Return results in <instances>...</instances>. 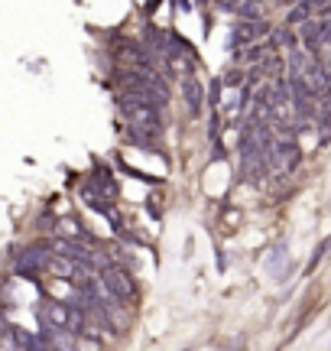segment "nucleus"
Returning a JSON list of instances; mask_svg holds the SVG:
<instances>
[{
	"label": "nucleus",
	"instance_id": "4468645a",
	"mask_svg": "<svg viewBox=\"0 0 331 351\" xmlns=\"http://www.w3.org/2000/svg\"><path fill=\"white\" fill-rule=\"evenodd\" d=\"M217 3H221V7H237L241 0H217Z\"/></svg>",
	"mask_w": 331,
	"mask_h": 351
},
{
	"label": "nucleus",
	"instance_id": "9b49d317",
	"mask_svg": "<svg viewBox=\"0 0 331 351\" xmlns=\"http://www.w3.org/2000/svg\"><path fill=\"white\" fill-rule=\"evenodd\" d=\"M62 234L65 238H72V241H91L88 231H85L81 225H75V221H62Z\"/></svg>",
	"mask_w": 331,
	"mask_h": 351
},
{
	"label": "nucleus",
	"instance_id": "f257e3e1",
	"mask_svg": "<svg viewBox=\"0 0 331 351\" xmlns=\"http://www.w3.org/2000/svg\"><path fill=\"white\" fill-rule=\"evenodd\" d=\"M120 111L130 121L133 130L140 134H150V137H159L163 134V114H159V104H153L150 98H143L137 91H127L120 95Z\"/></svg>",
	"mask_w": 331,
	"mask_h": 351
},
{
	"label": "nucleus",
	"instance_id": "6e6552de",
	"mask_svg": "<svg viewBox=\"0 0 331 351\" xmlns=\"http://www.w3.org/2000/svg\"><path fill=\"white\" fill-rule=\"evenodd\" d=\"M120 59H124L130 69H153L150 59H146V52H143L140 46H133V43H124V46H120Z\"/></svg>",
	"mask_w": 331,
	"mask_h": 351
},
{
	"label": "nucleus",
	"instance_id": "39448f33",
	"mask_svg": "<svg viewBox=\"0 0 331 351\" xmlns=\"http://www.w3.org/2000/svg\"><path fill=\"white\" fill-rule=\"evenodd\" d=\"M101 276L107 280V287L114 289L120 300H133V293H137V283H133V276H130L127 270H120V267H107Z\"/></svg>",
	"mask_w": 331,
	"mask_h": 351
},
{
	"label": "nucleus",
	"instance_id": "1a4fd4ad",
	"mask_svg": "<svg viewBox=\"0 0 331 351\" xmlns=\"http://www.w3.org/2000/svg\"><path fill=\"white\" fill-rule=\"evenodd\" d=\"M91 189H98V192H101V195H107V199H114V195H117V182H114V176L107 173V169H98V173H94Z\"/></svg>",
	"mask_w": 331,
	"mask_h": 351
},
{
	"label": "nucleus",
	"instance_id": "f03ea898",
	"mask_svg": "<svg viewBox=\"0 0 331 351\" xmlns=\"http://www.w3.org/2000/svg\"><path fill=\"white\" fill-rule=\"evenodd\" d=\"M269 169L273 173H280V176H286V173H293L295 166H299V160H302V153H299V143H295L293 137L286 140V137H280V140H273V147H269Z\"/></svg>",
	"mask_w": 331,
	"mask_h": 351
},
{
	"label": "nucleus",
	"instance_id": "20e7f679",
	"mask_svg": "<svg viewBox=\"0 0 331 351\" xmlns=\"http://www.w3.org/2000/svg\"><path fill=\"white\" fill-rule=\"evenodd\" d=\"M49 257L52 254H46L42 247H29L16 257V270L20 274H49Z\"/></svg>",
	"mask_w": 331,
	"mask_h": 351
},
{
	"label": "nucleus",
	"instance_id": "f8f14e48",
	"mask_svg": "<svg viewBox=\"0 0 331 351\" xmlns=\"http://www.w3.org/2000/svg\"><path fill=\"white\" fill-rule=\"evenodd\" d=\"M308 13H312V10H308L306 3H299V7H293V10H289V16H286V23H289V26L306 23V20H308Z\"/></svg>",
	"mask_w": 331,
	"mask_h": 351
},
{
	"label": "nucleus",
	"instance_id": "0eeeda50",
	"mask_svg": "<svg viewBox=\"0 0 331 351\" xmlns=\"http://www.w3.org/2000/svg\"><path fill=\"white\" fill-rule=\"evenodd\" d=\"M182 98H185V108H189V114H198V111H202V85L195 82V75H185V78H182Z\"/></svg>",
	"mask_w": 331,
	"mask_h": 351
},
{
	"label": "nucleus",
	"instance_id": "9d476101",
	"mask_svg": "<svg viewBox=\"0 0 331 351\" xmlns=\"http://www.w3.org/2000/svg\"><path fill=\"white\" fill-rule=\"evenodd\" d=\"M234 10H237V16H243V20H260V16H263V0H241Z\"/></svg>",
	"mask_w": 331,
	"mask_h": 351
},
{
	"label": "nucleus",
	"instance_id": "423d86ee",
	"mask_svg": "<svg viewBox=\"0 0 331 351\" xmlns=\"http://www.w3.org/2000/svg\"><path fill=\"white\" fill-rule=\"evenodd\" d=\"M42 335L49 341L52 351H75L78 348V339L72 328H55V326H42Z\"/></svg>",
	"mask_w": 331,
	"mask_h": 351
},
{
	"label": "nucleus",
	"instance_id": "ddd939ff",
	"mask_svg": "<svg viewBox=\"0 0 331 351\" xmlns=\"http://www.w3.org/2000/svg\"><path fill=\"white\" fill-rule=\"evenodd\" d=\"M241 82H243V72H241V69H230L228 75H224V85H228V88H237Z\"/></svg>",
	"mask_w": 331,
	"mask_h": 351
},
{
	"label": "nucleus",
	"instance_id": "7ed1b4c3",
	"mask_svg": "<svg viewBox=\"0 0 331 351\" xmlns=\"http://www.w3.org/2000/svg\"><path fill=\"white\" fill-rule=\"evenodd\" d=\"M263 33H269V26L263 20H241V23H234V29H230V43L234 46H254Z\"/></svg>",
	"mask_w": 331,
	"mask_h": 351
}]
</instances>
